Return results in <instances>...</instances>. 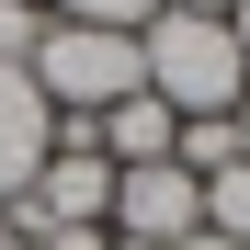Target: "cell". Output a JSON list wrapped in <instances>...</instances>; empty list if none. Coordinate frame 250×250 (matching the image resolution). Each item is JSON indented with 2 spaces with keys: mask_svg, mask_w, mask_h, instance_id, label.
<instances>
[{
  "mask_svg": "<svg viewBox=\"0 0 250 250\" xmlns=\"http://www.w3.org/2000/svg\"><path fill=\"white\" fill-rule=\"evenodd\" d=\"M34 91H46V114H114L125 91H148V57L137 34H103V23H46V46H34Z\"/></svg>",
  "mask_w": 250,
  "mask_h": 250,
  "instance_id": "6da1fadb",
  "label": "cell"
},
{
  "mask_svg": "<svg viewBox=\"0 0 250 250\" xmlns=\"http://www.w3.org/2000/svg\"><path fill=\"white\" fill-rule=\"evenodd\" d=\"M57 23H103V34H148L159 23V0H46Z\"/></svg>",
  "mask_w": 250,
  "mask_h": 250,
  "instance_id": "9c48e42d",
  "label": "cell"
},
{
  "mask_svg": "<svg viewBox=\"0 0 250 250\" xmlns=\"http://www.w3.org/2000/svg\"><path fill=\"white\" fill-rule=\"evenodd\" d=\"M46 0H0V68H34V46H46Z\"/></svg>",
  "mask_w": 250,
  "mask_h": 250,
  "instance_id": "ba28073f",
  "label": "cell"
},
{
  "mask_svg": "<svg viewBox=\"0 0 250 250\" xmlns=\"http://www.w3.org/2000/svg\"><path fill=\"white\" fill-rule=\"evenodd\" d=\"M137 57H148V91L171 103V114H228V103L250 91L228 23H205V12H159V23L137 34Z\"/></svg>",
  "mask_w": 250,
  "mask_h": 250,
  "instance_id": "7a4b0ae2",
  "label": "cell"
},
{
  "mask_svg": "<svg viewBox=\"0 0 250 250\" xmlns=\"http://www.w3.org/2000/svg\"><path fill=\"white\" fill-rule=\"evenodd\" d=\"M182 250H239V239H216V228H193V239H182Z\"/></svg>",
  "mask_w": 250,
  "mask_h": 250,
  "instance_id": "5bb4252c",
  "label": "cell"
},
{
  "mask_svg": "<svg viewBox=\"0 0 250 250\" xmlns=\"http://www.w3.org/2000/svg\"><path fill=\"white\" fill-rule=\"evenodd\" d=\"M46 137H57V114H46V91H34L23 68H0V205H12L34 171H46Z\"/></svg>",
  "mask_w": 250,
  "mask_h": 250,
  "instance_id": "277c9868",
  "label": "cell"
},
{
  "mask_svg": "<svg viewBox=\"0 0 250 250\" xmlns=\"http://www.w3.org/2000/svg\"><path fill=\"white\" fill-rule=\"evenodd\" d=\"M228 125H239V159H250V91H239V103H228Z\"/></svg>",
  "mask_w": 250,
  "mask_h": 250,
  "instance_id": "4fadbf2b",
  "label": "cell"
},
{
  "mask_svg": "<svg viewBox=\"0 0 250 250\" xmlns=\"http://www.w3.org/2000/svg\"><path fill=\"white\" fill-rule=\"evenodd\" d=\"M23 250H114V228H46V239H23Z\"/></svg>",
  "mask_w": 250,
  "mask_h": 250,
  "instance_id": "30bf717a",
  "label": "cell"
},
{
  "mask_svg": "<svg viewBox=\"0 0 250 250\" xmlns=\"http://www.w3.org/2000/svg\"><path fill=\"white\" fill-rule=\"evenodd\" d=\"M171 159H182L193 182H216L228 159H239V125H228V114H182V137H171Z\"/></svg>",
  "mask_w": 250,
  "mask_h": 250,
  "instance_id": "8992f818",
  "label": "cell"
},
{
  "mask_svg": "<svg viewBox=\"0 0 250 250\" xmlns=\"http://www.w3.org/2000/svg\"><path fill=\"white\" fill-rule=\"evenodd\" d=\"M0 250H23V239H12V228H0Z\"/></svg>",
  "mask_w": 250,
  "mask_h": 250,
  "instance_id": "9a60e30c",
  "label": "cell"
},
{
  "mask_svg": "<svg viewBox=\"0 0 250 250\" xmlns=\"http://www.w3.org/2000/svg\"><path fill=\"white\" fill-rule=\"evenodd\" d=\"M228 46H239V68H250V0H239V12H228Z\"/></svg>",
  "mask_w": 250,
  "mask_h": 250,
  "instance_id": "7c38bea8",
  "label": "cell"
},
{
  "mask_svg": "<svg viewBox=\"0 0 250 250\" xmlns=\"http://www.w3.org/2000/svg\"><path fill=\"white\" fill-rule=\"evenodd\" d=\"M205 228H216V239H239V250H250V159H228V171L205 182Z\"/></svg>",
  "mask_w": 250,
  "mask_h": 250,
  "instance_id": "52a82bcc",
  "label": "cell"
},
{
  "mask_svg": "<svg viewBox=\"0 0 250 250\" xmlns=\"http://www.w3.org/2000/svg\"><path fill=\"white\" fill-rule=\"evenodd\" d=\"M159 12H205V23H228V12H239V0H159Z\"/></svg>",
  "mask_w": 250,
  "mask_h": 250,
  "instance_id": "8fae6325",
  "label": "cell"
},
{
  "mask_svg": "<svg viewBox=\"0 0 250 250\" xmlns=\"http://www.w3.org/2000/svg\"><path fill=\"white\" fill-rule=\"evenodd\" d=\"M114 239H137V250H182L205 228V182L182 171V159H148V171H114Z\"/></svg>",
  "mask_w": 250,
  "mask_h": 250,
  "instance_id": "3957f363",
  "label": "cell"
},
{
  "mask_svg": "<svg viewBox=\"0 0 250 250\" xmlns=\"http://www.w3.org/2000/svg\"><path fill=\"white\" fill-rule=\"evenodd\" d=\"M171 137H182V114L159 103V91H125V103L103 114V159H114V171H148V159H171Z\"/></svg>",
  "mask_w": 250,
  "mask_h": 250,
  "instance_id": "5b68a950",
  "label": "cell"
},
{
  "mask_svg": "<svg viewBox=\"0 0 250 250\" xmlns=\"http://www.w3.org/2000/svg\"><path fill=\"white\" fill-rule=\"evenodd\" d=\"M114 250H137V239H114Z\"/></svg>",
  "mask_w": 250,
  "mask_h": 250,
  "instance_id": "2e32d148",
  "label": "cell"
}]
</instances>
